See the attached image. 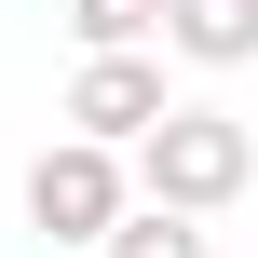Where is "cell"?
I'll return each instance as SVG.
<instances>
[{"mask_svg": "<svg viewBox=\"0 0 258 258\" xmlns=\"http://www.w3.org/2000/svg\"><path fill=\"white\" fill-rule=\"evenodd\" d=\"M258 177V136L231 109H177L150 150H136V204H177V218H218V204H245Z\"/></svg>", "mask_w": 258, "mask_h": 258, "instance_id": "6da1fadb", "label": "cell"}, {"mask_svg": "<svg viewBox=\"0 0 258 258\" xmlns=\"http://www.w3.org/2000/svg\"><path fill=\"white\" fill-rule=\"evenodd\" d=\"M136 218V150H95V136H54L27 163V231L41 245H109Z\"/></svg>", "mask_w": 258, "mask_h": 258, "instance_id": "7a4b0ae2", "label": "cell"}, {"mask_svg": "<svg viewBox=\"0 0 258 258\" xmlns=\"http://www.w3.org/2000/svg\"><path fill=\"white\" fill-rule=\"evenodd\" d=\"M177 109H190V95H163L150 54H82V68H68V136H95V150H150Z\"/></svg>", "mask_w": 258, "mask_h": 258, "instance_id": "3957f363", "label": "cell"}, {"mask_svg": "<svg viewBox=\"0 0 258 258\" xmlns=\"http://www.w3.org/2000/svg\"><path fill=\"white\" fill-rule=\"evenodd\" d=\"M190 68H258V0H177V27H163Z\"/></svg>", "mask_w": 258, "mask_h": 258, "instance_id": "277c9868", "label": "cell"}, {"mask_svg": "<svg viewBox=\"0 0 258 258\" xmlns=\"http://www.w3.org/2000/svg\"><path fill=\"white\" fill-rule=\"evenodd\" d=\"M68 27H82V54H136L177 27V0H68Z\"/></svg>", "mask_w": 258, "mask_h": 258, "instance_id": "5b68a950", "label": "cell"}, {"mask_svg": "<svg viewBox=\"0 0 258 258\" xmlns=\"http://www.w3.org/2000/svg\"><path fill=\"white\" fill-rule=\"evenodd\" d=\"M95 258H218V245H204V218H177V204H136V218H122Z\"/></svg>", "mask_w": 258, "mask_h": 258, "instance_id": "8992f818", "label": "cell"}]
</instances>
